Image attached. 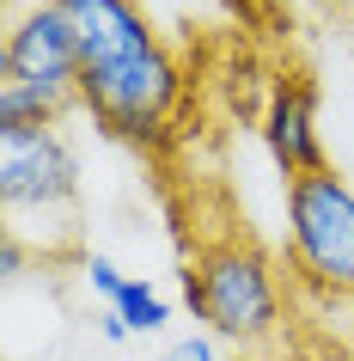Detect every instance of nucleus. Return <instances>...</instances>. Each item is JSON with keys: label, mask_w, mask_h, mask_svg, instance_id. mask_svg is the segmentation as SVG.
Listing matches in <instances>:
<instances>
[{"label": "nucleus", "mask_w": 354, "mask_h": 361, "mask_svg": "<svg viewBox=\"0 0 354 361\" xmlns=\"http://www.w3.org/2000/svg\"><path fill=\"white\" fill-rule=\"evenodd\" d=\"M184 306L208 337L263 349L281 331V269L251 239H214L184 269Z\"/></svg>", "instance_id": "obj_1"}, {"label": "nucleus", "mask_w": 354, "mask_h": 361, "mask_svg": "<svg viewBox=\"0 0 354 361\" xmlns=\"http://www.w3.org/2000/svg\"><path fill=\"white\" fill-rule=\"evenodd\" d=\"M177 104H184V61H177V49L165 37L110 61V68L80 74V111H92L98 129L129 141V147L159 153L171 141Z\"/></svg>", "instance_id": "obj_2"}, {"label": "nucleus", "mask_w": 354, "mask_h": 361, "mask_svg": "<svg viewBox=\"0 0 354 361\" xmlns=\"http://www.w3.org/2000/svg\"><path fill=\"white\" fill-rule=\"evenodd\" d=\"M0 202H6V239H37L68 227L74 233L80 209V153L61 129H0Z\"/></svg>", "instance_id": "obj_3"}, {"label": "nucleus", "mask_w": 354, "mask_h": 361, "mask_svg": "<svg viewBox=\"0 0 354 361\" xmlns=\"http://www.w3.org/2000/svg\"><path fill=\"white\" fill-rule=\"evenodd\" d=\"M287 269L312 294L354 300V184L330 166L287 178Z\"/></svg>", "instance_id": "obj_4"}, {"label": "nucleus", "mask_w": 354, "mask_h": 361, "mask_svg": "<svg viewBox=\"0 0 354 361\" xmlns=\"http://www.w3.org/2000/svg\"><path fill=\"white\" fill-rule=\"evenodd\" d=\"M0 80L49 92L61 104H80V43L56 0H37V6L13 13L6 43H0Z\"/></svg>", "instance_id": "obj_5"}, {"label": "nucleus", "mask_w": 354, "mask_h": 361, "mask_svg": "<svg viewBox=\"0 0 354 361\" xmlns=\"http://www.w3.org/2000/svg\"><path fill=\"white\" fill-rule=\"evenodd\" d=\"M263 147L281 166V178L324 171V135H317V86L305 74H275L263 98Z\"/></svg>", "instance_id": "obj_6"}, {"label": "nucleus", "mask_w": 354, "mask_h": 361, "mask_svg": "<svg viewBox=\"0 0 354 361\" xmlns=\"http://www.w3.org/2000/svg\"><path fill=\"white\" fill-rule=\"evenodd\" d=\"M56 6H61V19L74 25L80 74H86V68H110V61L159 43L153 19L141 13V0H56Z\"/></svg>", "instance_id": "obj_7"}, {"label": "nucleus", "mask_w": 354, "mask_h": 361, "mask_svg": "<svg viewBox=\"0 0 354 361\" xmlns=\"http://www.w3.org/2000/svg\"><path fill=\"white\" fill-rule=\"evenodd\" d=\"M74 104H61L49 92H31V86H13L0 80V129H61V116Z\"/></svg>", "instance_id": "obj_8"}, {"label": "nucleus", "mask_w": 354, "mask_h": 361, "mask_svg": "<svg viewBox=\"0 0 354 361\" xmlns=\"http://www.w3.org/2000/svg\"><path fill=\"white\" fill-rule=\"evenodd\" d=\"M110 312L129 324V331H141V337H153V331H165V324H171V300L147 282V276H129V288L116 294Z\"/></svg>", "instance_id": "obj_9"}, {"label": "nucleus", "mask_w": 354, "mask_h": 361, "mask_svg": "<svg viewBox=\"0 0 354 361\" xmlns=\"http://www.w3.org/2000/svg\"><path fill=\"white\" fill-rule=\"evenodd\" d=\"M86 276H92V294H104V306H116V294L129 288V276H122L104 251H92V257H86Z\"/></svg>", "instance_id": "obj_10"}, {"label": "nucleus", "mask_w": 354, "mask_h": 361, "mask_svg": "<svg viewBox=\"0 0 354 361\" xmlns=\"http://www.w3.org/2000/svg\"><path fill=\"white\" fill-rule=\"evenodd\" d=\"M159 361H220V355H214V337H177Z\"/></svg>", "instance_id": "obj_11"}, {"label": "nucleus", "mask_w": 354, "mask_h": 361, "mask_svg": "<svg viewBox=\"0 0 354 361\" xmlns=\"http://www.w3.org/2000/svg\"><path fill=\"white\" fill-rule=\"evenodd\" d=\"M98 331H104V343H129V337H134V331L116 319V312H104V319H98Z\"/></svg>", "instance_id": "obj_12"}, {"label": "nucleus", "mask_w": 354, "mask_h": 361, "mask_svg": "<svg viewBox=\"0 0 354 361\" xmlns=\"http://www.w3.org/2000/svg\"><path fill=\"white\" fill-rule=\"evenodd\" d=\"M324 13H336V19H354V0H317Z\"/></svg>", "instance_id": "obj_13"}, {"label": "nucleus", "mask_w": 354, "mask_h": 361, "mask_svg": "<svg viewBox=\"0 0 354 361\" xmlns=\"http://www.w3.org/2000/svg\"><path fill=\"white\" fill-rule=\"evenodd\" d=\"M348 31H354V19H348Z\"/></svg>", "instance_id": "obj_14"}]
</instances>
